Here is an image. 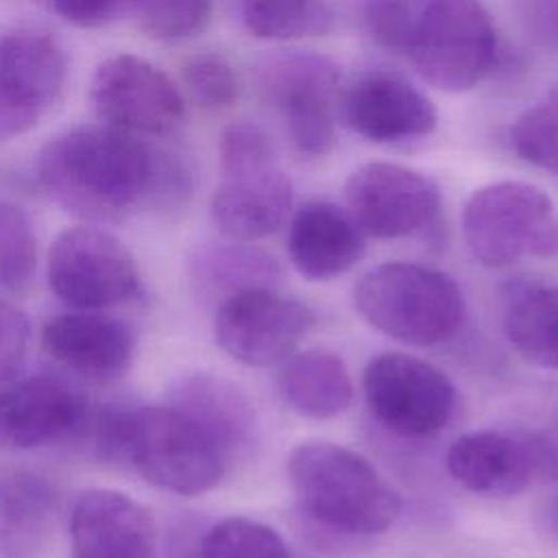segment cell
Here are the masks:
<instances>
[{
    "instance_id": "cell-1",
    "label": "cell",
    "mask_w": 558,
    "mask_h": 558,
    "mask_svg": "<svg viewBox=\"0 0 558 558\" xmlns=\"http://www.w3.org/2000/svg\"><path fill=\"white\" fill-rule=\"evenodd\" d=\"M37 181L57 205L89 222L120 220L140 207L170 209L192 194L181 157L107 124L52 137L37 155Z\"/></svg>"
},
{
    "instance_id": "cell-2",
    "label": "cell",
    "mask_w": 558,
    "mask_h": 558,
    "mask_svg": "<svg viewBox=\"0 0 558 558\" xmlns=\"http://www.w3.org/2000/svg\"><path fill=\"white\" fill-rule=\"evenodd\" d=\"M89 427L105 456L126 460L161 490L201 495L225 475L227 456L214 438L170 403L102 412Z\"/></svg>"
},
{
    "instance_id": "cell-3",
    "label": "cell",
    "mask_w": 558,
    "mask_h": 558,
    "mask_svg": "<svg viewBox=\"0 0 558 558\" xmlns=\"http://www.w3.org/2000/svg\"><path fill=\"white\" fill-rule=\"evenodd\" d=\"M288 477L303 514L342 538H364L388 530L401 510L399 495L357 451L307 440L288 456Z\"/></svg>"
},
{
    "instance_id": "cell-4",
    "label": "cell",
    "mask_w": 558,
    "mask_h": 558,
    "mask_svg": "<svg viewBox=\"0 0 558 558\" xmlns=\"http://www.w3.org/2000/svg\"><path fill=\"white\" fill-rule=\"evenodd\" d=\"M353 303L371 327L416 347L447 342L464 318L460 286L442 270L416 262L371 268L355 281Z\"/></svg>"
},
{
    "instance_id": "cell-5",
    "label": "cell",
    "mask_w": 558,
    "mask_h": 558,
    "mask_svg": "<svg viewBox=\"0 0 558 558\" xmlns=\"http://www.w3.org/2000/svg\"><path fill=\"white\" fill-rule=\"evenodd\" d=\"M220 185L211 198V218L233 242H253L275 233L290 214L292 183L279 166L270 137L251 122H233L220 135Z\"/></svg>"
},
{
    "instance_id": "cell-6",
    "label": "cell",
    "mask_w": 558,
    "mask_h": 558,
    "mask_svg": "<svg viewBox=\"0 0 558 558\" xmlns=\"http://www.w3.org/2000/svg\"><path fill=\"white\" fill-rule=\"evenodd\" d=\"M462 235L477 262L504 268L523 257L558 255V214L538 185L495 181L469 196Z\"/></svg>"
},
{
    "instance_id": "cell-7",
    "label": "cell",
    "mask_w": 558,
    "mask_h": 558,
    "mask_svg": "<svg viewBox=\"0 0 558 558\" xmlns=\"http://www.w3.org/2000/svg\"><path fill=\"white\" fill-rule=\"evenodd\" d=\"M497 52V31L480 0H429L416 15L408 48L421 78L449 94L477 87Z\"/></svg>"
},
{
    "instance_id": "cell-8",
    "label": "cell",
    "mask_w": 558,
    "mask_h": 558,
    "mask_svg": "<svg viewBox=\"0 0 558 558\" xmlns=\"http://www.w3.org/2000/svg\"><path fill=\"white\" fill-rule=\"evenodd\" d=\"M257 89L292 142L307 157H325L336 140L340 68L318 52H277L257 68Z\"/></svg>"
},
{
    "instance_id": "cell-9",
    "label": "cell",
    "mask_w": 558,
    "mask_h": 558,
    "mask_svg": "<svg viewBox=\"0 0 558 558\" xmlns=\"http://www.w3.org/2000/svg\"><path fill=\"white\" fill-rule=\"evenodd\" d=\"M48 286L72 310L102 312L142 292L131 251L96 225L63 229L48 251Z\"/></svg>"
},
{
    "instance_id": "cell-10",
    "label": "cell",
    "mask_w": 558,
    "mask_h": 558,
    "mask_svg": "<svg viewBox=\"0 0 558 558\" xmlns=\"http://www.w3.org/2000/svg\"><path fill=\"white\" fill-rule=\"evenodd\" d=\"M371 414L408 438L432 436L453 416L456 388L434 364L397 351L375 355L362 375Z\"/></svg>"
},
{
    "instance_id": "cell-11",
    "label": "cell",
    "mask_w": 558,
    "mask_h": 558,
    "mask_svg": "<svg viewBox=\"0 0 558 558\" xmlns=\"http://www.w3.org/2000/svg\"><path fill=\"white\" fill-rule=\"evenodd\" d=\"M314 325V312L270 286L222 299L214 316L218 347L246 366H272L290 357Z\"/></svg>"
},
{
    "instance_id": "cell-12",
    "label": "cell",
    "mask_w": 558,
    "mask_h": 558,
    "mask_svg": "<svg viewBox=\"0 0 558 558\" xmlns=\"http://www.w3.org/2000/svg\"><path fill=\"white\" fill-rule=\"evenodd\" d=\"M347 211L377 240L425 231L440 214V187L427 174L390 161H368L344 181Z\"/></svg>"
},
{
    "instance_id": "cell-13",
    "label": "cell",
    "mask_w": 558,
    "mask_h": 558,
    "mask_svg": "<svg viewBox=\"0 0 558 558\" xmlns=\"http://www.w3.org/2000/svg\"><path fill=\"white\" fill-rule=\"evenodd\" d=\"M89 100L107 126L133 135H170L185 118V100L170 76L126 52L96 68Z\"/></svg>"
},
{
    "instance_id": "cell-14",
    "label": "cell",
    "mask_w": 558,
    "mask_h": 558,
    "mask_svg": "<svg viewBox=\"0 0 558 558\" xmlns=\"http://www.w3.org/2000/svg\"><path fill=\"white\" fill-rule=\"evenodd\" d=\"M68 76L63 48L44 31L0 35V140L31 131L59 100Z\"/></svg>"
},
{
    "instance_id": "cell-15",
    "label": "cell",
    "mask_w": 558,
    "mask_h": 558,
    "mask_svg": "<svg viewBox=\"0 0 558 558\" xmlns=\"http://www.w3.org/2000/svg\"><path fill=\"white\" fill-rule=\"evenodd\" d=\"M89 403L52 377H20L0 388V449H35L85 434Z\"/></svg>"
},
{
    "instance_id": "cell-16",
    "label": "cell",
    "mask_w": 558,
    "mask_h": 558,
    "mask_svg": "<svg viewBox=\"0 0 558 558\" xmlns=\"http://www.w3.org/2000/svg\"><path fill=\"white\" fill-rule=\"evenodd\" d=\"M70 549L72 558H159L157 525L131 495L92 488L72 506Z\"/></svg>"
},
{
    "instance_id": "cell-17",
    "label": "cell",
    "mask_w": 558,
    "mask_h": 558,
    "mask_svg": "<svg viewBox=\"0 0 558 558\" xmlns=\"http://www.w3.org/2000/svg\"><path fill=\"white\" fill-rule=\"evenodd\" d=\"M347 126L375 144H408L429 137L438 124L432 100L401 76L375 72L351 85L342 100Z\"/></svg>"
},
{
    "instance_id": "cell-18",
    "label": "cell",
    "mask_w": 558,
    "mask_h": 558,
    "mask_svg": "<svg viewBox=\"0 0 558 558\" xmlns=\"http://www.w3.org/2000/svg\"><path fill=\"white\" fill-rule=\"evenodd\" d=\"M41 342L50 357L89 379L122 375L135 353L131 327L102 312L74 310L48 318Z\"/></svg>"
},
{
    "instance_id": "cell-19",
    "label": "cell",
    "mask_w": 558,
    "mask_h": 558,
    "mask_svg": "<svg viewBox=\"0 0 558 558\" xmlns=\"http://www.w3.org/2000/svg\"><path fill=\"white\" fill-rule=\"evenodd\" d=\"M286 248L310 281H327L360 262L366 235L351 214L329 201H307L290 218Z\"/></svg>"
},
{
    "instance_id": "cell-20",
    "label": "cell",
    "mask_w": 558,
    "mask_h": 558,
    "mask_svg": "<svg viewBox=\"0 0 558 558\" xmlns=\"http://www.w3.org/2000/svg\"><path fill=\"white\" fill-rule=\"evenodd\" d=\"M445 462L460 486L486 497H512L536 482L523 432L464 434L451 442Z\"/></svg>"
},
{
    "instance_id": "cell-21",
    "label": "cell",
    "mask_w": 558,
    "mask_h": 558,
    "mask_svg": "<svg viewBox=\"0 0 558 558\" xmlns=\"http://www.w3.org/2000/svg\"><path fill=\"white\" fill-rule=\"evenodd\" d=\"M168 403L196 421L227 460L253 440L255 408L246 392L222 375L198 371L179 377L168 392Z\"/></svg>"
},
{
    "instance_id": "cell-22",
    "label": "cell",
    "mask_w": 558,
    "mask_h": 558,
    "mask_svg": "<svg viewBox=\"0 0 558 558\" xmlns=\"http://www.w3.org/2000/svg\"><path fill=\"white\" fill-rule=\"evenodd\" d=\"M277 390L286 405L310 418L338 416L353 399V381L344 362L320 347L286 357L277 375Z\"/></svg>"
},
{
    "instance_id": "cell-23",
    "label": "cell",
    "mask_w": 558,
    "mask_h": 558,
    "mask_svg": "<svg viewBox=\"0 0 558 558\" xmlns=\"http://www.w3.org/2000/svg\"><path fill=\"white\" fill-rule=\"evenodd\" d=\"M52 501L44 480L0 469V558H37L52 517Z\"/></svg>"
},
{
    "instance_id": "cell-24",
    "label": "cell",
    "mask_w": 558,
    "mask_h": 558,
    "mask_svg": "<svg viewBox=\"0 0 558 558\" xmlns=\"http://www.w3.org/2000/svg\"><path fill=\"white\" fill-rule=\"evenodd\" d=\"M504 329L527 362L558 371V286H517L506 303Z\"/></svg>"
},
{
    "instance_id": "cell-25",
    "label": "cell",
    "mask_w": 558,
    "mask_h": 558,
    "mask_svg": "<svg viewBox=\"0 0 558 558\" xmlns=\"http://www.w3.org/2000/svg\"><path fill=\"white\" fill-rule=\"evenodd\" d=\"M192 275L203 292L222 301L240 290L272 288L279 279V264L266 251L253 248L246 242L209 244L196 251Z\"/></svg>"
},
{
    "instance_id": "cell-26",
    "label": "cell",
    "mask_w": 558,
    "mask_h": 558,
    "mask_svg": "<svg viewBox=\"0 0 558 558\" xmlns=\"http://www.w3.org/2000/svg\"><path fill=\"white\" fill-rule=\"evenodd\" d=\"M242 20L257 39L290 41L325 35L333 13L327 0H242Z\"/></svg>"
},
{
    "instance_id": "cell-27",
    "label": "cell",
    "mask_w": 558,
    "mask_h": 558,
    "mask_svg": "<svg viewBox=\"0 0 558 558\" xmlns=\"http://www.w3.org/2000/svg\"><path fill=\"white\" fill-rule=\"evenodd\" d=\"M190 558H292V554L270 525L246 517H227L201 536Z\"/></svg>"
},
{
    "instance_id": "cell-28",
    "label": "cell",
    "mask_w": 558,
    "mask_h": 558,
    "mask_svg": "<svg viewBox=\"0 0 558 558\" xmlns=\"http://www.w3.org/2000/svg\"><path fill=\"white\" fill-rule=\"evenodd\" d=\"M510 144L523 161L558 174V81L514 120Z\"/></svg>"
},
{
    "instance_id": "cell-29",
    "label": "cell",
    "mask_w": 558,
    "mask_h": 558,
    "mask_svg": "<svg viewBox=\"0 0 558 558\" xmlns=\"http://www.w3.org/2000/svg\"><path fill=\"white\" fill-rule=\"evenodd\" d=\"M137 26L159 41H183L207 28L214 0H126Z\"/></svg>"
},
{
    "instance_id": "cell-30",
    "label": "cell",
    "mask_w": 558,
    "mask_h": 558,
    "mask_svg": "<svg viewBox=\"0 0 558 558\" xmlns=\"http://www.w3.org/2000/svg\"><path fill=\"white\" fill-rule=\"evenodd\" d=\"M37 266V235L31 216L0 201V292L24 290Z\"/></svg>"
},
{
    "instance_id": "cell-31",
    "label": "cell",
    "mask_w": 558,
    "mask_h": 558,
    "mask_svg": "<svg viewBox=\"0 0 558 558\" xmlns=\"http://www.w3.org/2000/svg\"><path fill=\"white\" fill-rule=\"evenodd\" d=\"M183 83L194 98L205 109L231 107L240 96V78L235 68L216 52H201L185 61Z\"/></svg>"
},
{
    "instance_id": "cell-32",
    "label": "cell",
    "mask_w": 558,
    "mask_h": 558,
    "mask_svg": "<svg viewBox=\"0 0 558 558\" xmlns=\"http://www.w3.org/2000/svg\"><path fill=\"white\" fill-rule=\"evenodd\" d=\"M364 24L373 39L395 52H408L416 15L405 0H364Z\"/></svg>"
},
{
    "instance_id": "cell-33",
    "label": "cell",
    "mask_w": 558,
    "mask_h": 558,
    "mask_svg": "<svg viewBox=\"0 0 558 558\" xmlns=\"http://www.w3.org/2000/svg\"><path fill=\"white\" fill-rule=\"evenodd\" d=\"M31 323L26 314L0 299V388L17 381L28 362Z\"/></svg>"
},
{
    "instance_id": "cell-34",
    "label": "cell",
    "mask_w": 558,
    "mask_h": 558,
    "mask_svg": "<svg viewBox=\"0 0 558 558\" xmlns=\"http://www.w3.org/2000/svg\"><path fill=\"white\" fill-rule=\"evenodd\" d=\"M514 15L530 41L558 50V0H514Z\"/></svg>"
},
{
    "instance_id": "cell-35",
    "label": "cell",
    "mask_w": 558,
    "mask_h": 558,
    "mask_svg": "<svg viewBox=\"0 0 558 558\" xmlns=\"http://www.w3.org/2000/svg\"><path fill=\"white\" fill-rule=\"evenodd\" d=\"M54 13L81 28H98L116 20L126 0H50Z\"/></svg>"
},
{
    "instance_id": "cell-36",
    "label": "cell",
    "mask_w": 558,
    "mask_h": 558,
    "mask_svg": "<svg viewBox=\"0 0 558 558\" xmlns=\"http://www.w3.org/2000/svg\"><path fill=\"white\" fill-rule=\"evenodd\" d=\"M543 521H545V530L551 534V538L558 541V493L549 499V504L543 512Z\"/></svg>"
},
{
    "instance_id": "cell-37",
    "label": "cell",
    "mask_w": 558,
    "mask_h": 558,
    "mask_svg": "<svg viewBox=\"0 0 558 558\" xmlns=\"http://www.w3.org/2000/svg\"><path fill=\"white\" fill-rule=\"evenodd\" d=\"M292 558H299V556H292Z\"/></svg>"
}]
</instances>
